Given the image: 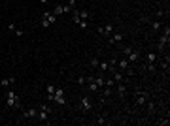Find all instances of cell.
<instances>
[{
	"label": "cell",
	"mask_w": 170,
	"mask_h": 126,
	"mask_svg": "<svg viewBox=\"0 0 170 126\" xmlns=\"http://www.w3.org/2000/svg\"><path fill=\"white\" fill-rule=\"evenodd\" d=\"M15 83V75H11V77H4V79H0V87H10Z\"/></svg>",
	"instance_id": "cell-15"
},
{
	"label": "cell",
	"mask_w": 170,
	"mask_h": 126,
	"mask_svg": "<svg viewBox=\"0 0 170 126\" xmlns=\"http://www.w3.org/2000/svg\"><path fill=\"white\" fill-rule=\"evenodd\" d=\"M53 102H57L59 106H66V100H64V90L62 89H57L55 94H53Z\"/></svg>",
	"instance_id": "cell-6"
},
{
	"label": "cell",
	"mask_w": 170,
	"mask_h": 126,
	"mask_svg": "<svg viewBox=\"0 0 170 126\" xmlns=\"http://www.w3.org/2000/svg\"><path fill=\"white\" fill-rule=\"evenodd\" d=\"M102 89H104V87H102ZM112 92H113V89H110V87H106V89L102 90V94H104L106 98H108V96H112Z\"/></svg>",
	"instance_id": "cell-23"
},
{
	"label": "cell",
	"mask_w": 170,
	"mask_h": 126,
	"mask_svg": "<svg viewBox=\"0 0 170 126\" xmlns=\"http://www.w3.org/2000/svg\"><path fill=\"white\" fill-rule=\"evenodd\" d=\"M145 70L155 75V73H157V62H145Z\"/></svg>",
	"instance_id": "cell-18"
},
{
	"label": "cell",
	"mask_w": 170,
	"mask_h": 126,
	"mask_svg": "<svg viewBox=\"0 0 170 126\" xmlns=\"http://www.w3.org/2000/svg\"><path fill=\"white\" fill-rule=\"evenodd\" d=\"M99 62H100L99 59H91V66L93 68H99Z\"/></svg>",
	"instance_id": "cell-26"
},
{
	"label": "cell",
	"mask_w": 170,
	"mask_h": 126,
	"mask_svg": "<svg viewBox=\"0 0 170 126\" xmlns=\"http://www.w3.org/2000/svg\"><path fill=\"white\" fill-rule=\"evenodd\" d=\"M145 62H159V55L153 53V51H149L148 55H145Z\"/></svg>",
	"instance_id": "cell-16"
},
{
	"label": "cell",
	"mask_w": 170,
	"mask_h": 126,
	"mask_svg": "<svg viewBox=\"0 0 170 126\" xmlns=\"http://www.w3.org/2000/svg\"><path fill=\"white\" fill-rule=\"evenodd\" d=\"M148 100H149L148 92H140L136 96V106H145V104H148Z\"/></svg>",
	"instance_id": "cell-10"
},
{
	"label": "cell",
	"mask_w": 170,
	"mask_h": 126,
	"mask_svg": "<svg viewBox=\"0 0 170 126\" xmlns=\"http://www.w3.org/2000/svg\"><path fill=\"white\" fill-rule=\"evenodd\" d=\"M168 40H170V27L166 24L164 30H163V36L159 38V51H164V45L168 43Z\"/></svg>",
	"instance_id": "cell-3"
},
{
	"label": "cell",
	"mask_w": 170,
	"mask_h": 126,
	"mask_svg": "<svg viewBox=\"0 0 170 126\" xmlns=\"http://www.w3.org/2000/svg\"><path fill=\"white\" fill-rule=\"evenodd\" d=\"M121 40H123V34L121 32H113L110 38H108V41H110V45H113V43H119Z\"/></svg>",
	"instance_id": "cell-12"
},
{
	"label": "cell",
	"mask_w": 170,
	"mask_h": 126,
	"mask_svg": "<svg viewBox=\"0 0 170 126\" xmlns=\"http://www.w3.org/2000/svg\"><path fill=\"white\" fill-rule=\"evenodd\" d=\"M51 113V107L49 106H40V109H38V120H47V115Z\"/></svg>",
	"instance_id": "cell-7"
},
{
	"label": "cell",
	"mask_w": 170,
	"mask_h": 126,
	"mask_svg": "<svg viewBox=\"0 0 170 126\" xmlns=\"http://www.w3.org/2000/svg\"><path fill=\"white\" fill-rule=\"evenodd\" d=\"M112 79L115 81V85L117 83H127V75H125V72H121V70H113L112 72Z\"/></svg>",
	"instance_id": "cell-5"
},
{
	"label": "cell",
	"mask_w": 170,
	"mask_h": 126,
	"mask_svg": "<svg viewBox=\"0 0 170 126\" xmlns=\"http://www.w3.org/2000/svg\"><path fill=\"white\" fill-rule=\"evenodd\" d=\"M106 122V117H99V119H96V124H104Z\"/></svg>",
	"instance_id": "cell-29"
},
{
	"label": "cell",
	"mask_w": 170,
	"mask_h": 126,
	"mask_svg": "<svg viewBox=\"0 0 170 126\" xmlns=\"http://www.w3.org/2000/svg\"><path fill=\"white\" fill-rule=\"evenodd\" d=\"M115 90H117L119 96H125L127 94V83H117V89Z\"/></svg>",
	"instance_id": "cell-17"
},
{
	"label": "cell",
	"mask_w": 170,
	"mask_h": 126,
	"mask_svg": "<svg viewBox=\"0 0 170 126\" xmlns=\"http://www.w3.org/2000/svg\"><path fill=\"white\" fill-rule=\"evenodd\" d=\"M80 107H81L83 111H91V100H89V96H81V100H80Z\"/></svg>",
	"instance_id": "cell-11"
},
{
	"label": "cell",
	"mask_w": 170,
	"mask_h": 126,
	"mask_svg": "<svg viewBox=\"0 0 170 126\" xmlns=\"http://www.w3.org/2000/svg\"><path fill=\"white\" fill-rule=\"evenodd\" d=\"M168 122H170L168 119H161V120H159V124H161V126H168Z\"/></svg>",
	"instance_id": "cell-28"
},
{
	"label": "cell",
	"mask_w": 170,
	"mask_h": 126,
	"mask_svg": "<svg viewBox=\"0 0 170 126\" xmlns=\"http://www.w3.org/2000/svg\"><path fill=\"white\" fill-rule=\"evenodd\" d=\"M148 113H149V115L155 113V106H153V104H148Z\"/></svg>",
	"instance_id": "cell-27"
},
{
	"label": "cell",
	"mask_w": 170,
	"mask_h": 126,
	"mask_svg": "<svg viewBox=\"0 0 170 126\" xmlns=\"http://www.w3.org/2000/svg\"><path fill=\"white\" fill-rule=\"evenodd\" d=\"M38 117V109H34V107H30V109H25L21 113V119H36Z\"/></svg>",
	"instance_id": "cell-8"
},
{
	"label": "cell",
	"mask_w": 170,
	"mask_h": 126,
	"mask_svg": "<svg viewBox=\"0 0 170 126\" xmlns=\"http://www.w3.org/2000/svg\"><path fill=\"white\" fill-rule=\"evenodd\" d=\"M57 23V15H53L51 11H45V13H42V21H40V24L44 28H47V27H51V24H55Z\"/></svg>",
	"instance_id": "cell-2"
},
{
	"label": "cell",
	"mask_w": 170,
	"mask_h": 126,
	"mask_svg": "<svg viewBox=\"0 0 170 126\" xmlns=\"http://www.w3.org/2000/svg\"><path fill=\"white\" fill-rule=\"evenodd\" d=\"M55 90H57V87H55L53 83H47V85H45V94H47V100H49V102H53V94H55Z\"/></svg>",
	"instance_id": "cell-9"
},
{
	"label": "cell",
	"mask_w": 170,
	"mask_h": 126,
	"mask_svg": "<svg viewBox=\"0 0 170 126\" xmlns=\"http://www.w3.org/2000/svg\"><path fill=\"white\" fill-rule=\"evenodd\" d=\"M96 30H99V34H100V36H104V38H110V36L115 32V27H113L112 23H108L106 27H99Z\"/></svg>",
	"instance_id": "cell-4"
},
{
	"label": "cell",
	"mask_w": 170,
	"mask_h": 126,
	"mask_svg": "<svg viewBox=\"0 0 170 126\" xmlns=\"http://www.w3.org/2000/svg\"><path fill=\"white\" fill-rule=\"evenodd\" d=\"M6 106H8V107H17V109H21L19 94H17V92H13V90H8V92H6Z\"/></svg>",
	"instance_id": "cell-1"
},
{
	"label": "cell",
	"mask_w": 170,
	"mask_h": 126,
	"mask_svg": "<svg viewBox=\"0 0 170 126\" xmlns=\"http://www.w3.org/2000/svg\"><path fill=\"white\" fill-rule=\"evenodd\" d=\"M53 15H62L64 13V6H61V4H57L55 8H53V11H51Z\"/></svg>",
	"instance_id": "cell-19"
},
{
	"label": "cell",
	"mask_w": 170,
	"mask_h": 126,
	"mask_svg": "<svg viewBox=\"0 0 170 126\" xmlns=\"http://www.w3.org/2000/svg\"><path fill=\"white\" fill-rule=\"evenodd\" d=\"M127 60H129V62H136V60H140V53L136 51V49H132V51L127 55Z\"/></svg>",
	"instance_id": "cell-14"
},
{
	"label": "cell",
	"mask_w": 170,
	"mask_h": 126,
	"mask_svg": "<svg viewBox=\"0 0 170 126\" xmlns=\"http://www.w3.org/2000/svg\"><path fill=\"white\" fill-rule=\"evenodd\" d=\"M87 83V77H85V75H80V77H78V85H85Z\"/></svg>",
	"instance_id": "cell-25"
},
{
	"label": "cell",
	"mask_w": 170,
	"mask_h": 126,
	"mask_svg": "<svg viewBox=\"0 0 170 126\" xmlns=\"http://www.w3.org/2000/svg\"><path fill=\"white\" fill-rule=\"evenodd\" d=\"M76 2H81V0H76Z\"/></svg>",
	"instance_id": "cell-31"
},
{
	"label": "cell",
	"mask_w": 170,
	"mask_h": 126,
	"mask_svg": "<svg viewBox=\"0 0 170 126\" xmlns=\"http://www.w3.org/2000/svg\"><path fill=\"white\" fill-rule=\"evenodd\" d=\"M151 28H153V30L163 28V21H155V23H151Z\"/></svg>",
	"instance_id": "cell-21"
},
{
	"label": "cell",
	"mask_w": 170,
	"mask_h": 126,
	"mask_svg": "<svg viewBox=\"0 0 170 126\" xmlns=\"http://www.w3.org/2000/svg\"><path fill=\"white\" fill-rule=\"evenodd\" d=\"M87 85H89V90H91V92H94V90H99V85H96L94 81H93V83H87Z\"/></svg>",
	"instance_id": "cell-24"
},
{
	"label": "cell",
	"mask_w": 170,
	"mask_h": 126,
	"mask_svg": "<svg viewBox=\"0 0 170 126\" xmlns=\"http://www.w3.org/2000/svg\"><path fill=\"white\" fill-rule=\"evenodd\" d=\"M80 19H81V21H87V19H89V11H87V10H81V11H80Z\"/></svg>",
	"instance_id": "cell-22"
},
{
	"label": "cell",
	"mask_w": 170,
	"mask_h": 126,
	"mask_svg": "<svg viewBox=\"0 0 170 126\" xmlns=\"http://www.w3.org/2000/svg\"><path fill=\"white\" fill-rule=\"evenodd\" d=\"M115 68H117V70H121V72H125L127 68H131V62H129L127 59H123V60H117Z\"/></svg>",
	"instance_id": "cell-13"
},
{
	"label": "cell",
	"mask_w": 170,
	"mask_h": 126,
	"mask_svg": "<svg viewBox=\"0 0 170 126\" xmlns=\"http://www.w3.org/2000/svg\"><path fill=\"white\" fill-rule=\"evenodd\" d=\"M40 2H42V4H47V2H49V0H40Z\"/></svg>",
	"instance_id": "cell-30"
},
{
	"label": "cell",
	"mask_w": 170,
	"mask_h": 126,
	"mask_svg": "<svg viewBox=\"0 0 170 126\" xmlns=\"http://www.w3.org/2000/svg\"><path fill=\"white\" fill-rule=\"evenodd\" d=\"M10 30H11V32H15V36H19V38H21L23 34H25V30H21V28H15V24H10Z\"/></svg>",
	"instance_id": "cell-20"
}]
</instances>
